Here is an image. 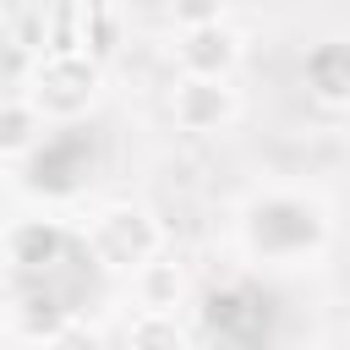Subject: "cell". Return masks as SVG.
Returning a JSON list of instances; mask_svg holds the SVG:
<instances>
[{"mask_svg": "<svg viewBox=\"0 0 350 350\" xmlns=\"http://www.w3.org/2000/svg\"><path fill=\"white\" fill-rule=\"evenodd\" d=\"M126 350H186V328L175 312H137L126 323Z\"/></svg>", "mask_w": 350, "mask_h": 350, "instance_id": "9c48e42d", "label": "cell"}, {"mask_svg": "<svg viewBox=\"0 0 350 350\" xmlns=\"http://www.w3.org/2000/svg\"><path fill=\"white\" fill-rule=\"evenodd\" d=\"M44 142V115L27 98H5L0 104V159H22Z\"/></svg>", "mask_w": 350, "mask_h": 350, "instance_id": "52a82bcc", "label": "cell"}, {"mask_svg": "<svg viewBox=\"0 0 350 350\" xmlns=\"http://www.w3.org/2000/svg\"><path fill=\"white\" fill-rule=\"evenodd\" d=\"M180 27H202V22H224V0H170Z\"/></svg>", "mask_w": 350, "mask_h": 350, "instance_id": "30bf717a", "label": "cell"}, {"mask_svg": "<svg viewBox=\"0 0 350 350\" xmlns=\"http://www.w3.org/2000/svg\"><path fill=\"white\" fill-rule=\"evenodd\" d=\"M98 98V60L71 49V55H44L27 77V104L44 120H77Z\"/></svg>", "mask_w": 350, "mask_h": 350, "instance_id": "6da1fadb", "label": "cell"}, {"mask_svg": "<svg viewBox=\"0 0 350 350\" xmlns=\"http://www.w3.org/2000/svg\"><path fill=\"white\" fill-rule=\"evenodd\" d=\"M44 350H98V339H93L82 323H66V328H60V334H55Z\"/></svg>", "mask_w": 350, "mask_h": 350, "instance_id": "8fae6325", "label": "cell"}, {"mask_svg": "<svg viewBox=\"0 0 350 350\" xmlns=\"http://www.w3.org/2000/svg\"><path fill=\"white\" fill-rule=\"evenodd\" d=\"M0 241H5L11 268H22V273H44L66 252V230L55 219H16L11 230H0Z\"/></svg>", "mask_w": 350, "mask_h": 350, "instance_id": "5b68a950", "label": "cell"}, {"mask_svg": "<svg viewBox=\"0 0 350 350\" xmlns=\"http://www.w3.org/2000/svg\"><path fill=\"white\" fill-rule=\"evenodd\" d=\"M235 109H241V98L230 88V77H186L180 71V82L170 88V115L180 131H197V137L224 131L235 120Z\"/></svg>", "mask_w": 350, "mask_h": 350, "instance_id": "3957f363", "label": "cell"}, {"mask_svg": "<svg viewBox=\"0 0 350 350\" xmlns=\"http://www.w3.org/2000/svg\"><path fill=\"white\" fill-rule=\"evenodd\" d=\"M71 323V312L60 306V295H44V290H33V295H22V306H16V334L22 339H38V345H49L60 328Z\"/></svg>", "mask_w": 350, "mask_h": 350, "instance_id": "ba28073f", "label": "cell"}, {"mask_svg": "<svg viewBox=\"0 0 350 350\" xmlns=\"http://www.w3.org/2000/svg\"><path fill=\"white\" fill-rule=\"evenodd\" d=\"M159 246H164V230H159V224H153V213H148V208H137V202L104 208V213H98V224H93V257H98L104 268L131 273L137 262L159 257Z\"/></svg>", "mask_w": 350, "mask_h": 350, "instance_id": "7a4b0ae2", "label": "cell"}, {"mask_svg": "<svg viewBox=\"0 0 350 350\" xmlns=\"http://www.w3.org/2000/svg\"><path fill=\"white\" fill-rule=\"evenodd\" d=\"M131 295H137L142 312H175V306L186 301V273H180V262H170V257L137 262V268H131Z\"/></svg>", "mask_w": 350, "mask_h": 350, "instance_id": "8992f818", "label": "cell"}, {"mask_svg": "<svg viewBox=\"0 0 350 350\" xmlns=\"http://www.w3.org/2000/svg\"><path fill=\"white\" fill-rule=\"evenodd\" d=\"M175 60L186 77H230L241 60V33L224 22H202V27H180Z\"/></svg>", "mask_w": 350, "mask_h": 350, "instance_id": "277c9868", "label": "cell"}]
</instances>
